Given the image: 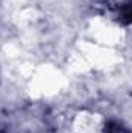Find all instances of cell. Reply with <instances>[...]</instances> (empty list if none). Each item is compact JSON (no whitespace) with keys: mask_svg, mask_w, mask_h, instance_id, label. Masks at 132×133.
<instances>
[{"mask_svg":"<svg viewBox=\"0 0 132 133\" xmlns=\"http://www.w3.org/2000/svg\"><path fill=\"white\" fill-rule=\"evenodd\" d=\"M109 121L95 110L82 108L68 119V133H109Z\"/></svg>","mask_w":132,"mask_h":133,"instance_id":"obj_1","label":"cell"}]
</instances>
